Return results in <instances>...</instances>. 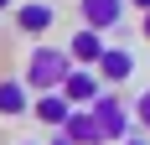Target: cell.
Returning <instances> with one entry per match:
<instances>
[{
    "label": "cell",
    "instance_id": "cell-1",
    "mask_svg": "<svg viewBox=\"0 0 150 145\" xmlns=\"http://www.w3.org/2000/svg\"><path fill=\"white\" fill-rule=\"evenodd\" d=\"M67 52L62 47H31V57H26V72H21V88H26L31 99L36 93H57L62 78H67Z\"/></svg>",
    "mask_w": 150,
    "mask_h": 145
},
{
    "label": "cell",
    "instance_id": "cell-2",
    "mask_svg": "<svg viewBox=\"0 0 150 145\" xmlns=\"http://www.w3.org/2000/svg\"><path fill=\"white\" fill-rule=\"evenodd\" d=\"M88 114H93V124H98V135H104V145H124L129 140V124H135V119H129V109H124L119 93L104 88V93L88 104Z\"/></svg>",
    "mask_w": 150,
    "mask_h": 145
},
{
    "label": "cell",
    "instance_id": "cell-3",
    "mask_svg": "<svg viewBox=\"0 0 150 145\" xmlns=\"http://www.w3.org/2000/svg\"><path fill=\"white\" fill-rule=\"evenodd\" d=\"M93 78L114 93L119 83H129V78H135V52H124V47H104V52H98V62H93Z\"/></svg>",
    "mask_w": 150,
    "mask_h": 145
},
{
    "label": "cell",
    "instance_id": "cell-4",
    "mask_svg": "<svg viewBox=\"0 0 150 145\" xmlns=\"http://www.w3.org/2000/svg\"><path fill=\"white\" fill-rule=\"evenodd\" d=\"M62 99H67V109H88L98 93H104V83L93 78V68H67V78H62V88H57Z\"/></svg>",
    "mask_w": 150,
    "mask_h": 145
},
{
    "label": "cell",
    "instance_id": "cell-5",
    "mask_svg": "<svg viewBox=\"0 0 150 145\" xmlns=\"http://www.w3.org/2000/svg\"><path fill=\"white\" fill-rule=\"evenodd\" d=\"M11 21H16L21 36H47V31L57 26V11H52L47 0H26V5H16V11H11Z\"/></svg>",
    "mask_w": 150,
    "mask_h": 145
},
{
    "label": "cell",
    "instance_id": "cell-6",
    "mask_svg": "<svg viewBox=\"0 0 150 145\" xmlns=\"http://www.w3.org/2000/svg\"><path fill=\"white\" fill-rule=\"evenodd\" d=\"M124 11H129L124 0H78L83 26H88V31H98V36H104L109 26H119V21H124Z\"/></svg>",
    "mask_w": 150,
    "mask_h": 145
},
{
    "label": "cell",
    "instance_id": "cell-7",
    "mask_svg": "<svg viewBox=\"0 0 150 145\" xmlns=\"http://www.w3.org/2000/svg\"><path fill=\"white\" fill-rule=\"evenodd\" d=\"M62 52H67V62H73V68H93V62H98V52H104V36H98V31H88V26H78L73 36H67V47H62Z\"/></svg>",
    "mask_w": 150,
    "mask_h": 145
},
{
    "label": "cell",
    "instance_id": "cell-8",
    "mask_svg": "<svg viewBox=\"0 0 150 145\" xmlns=\"http://www.w3.org/2000/svg\"><path fill=\"white\" fill-rule=\"evenodd\" d=\"M62 140H67V145H104V135H98V124H93V114H88V109H73V114H67V119H62Z\"/></svg>",
    "mask_w": 150,
    "mask_h": 145
},
{
    "label": "cell",
    "instance_id": "cell-9",
    "mask_svg": "<svg viewBox=\"0 0 150 145\" xmlns=\"http://www.w3.org/2000/svg\"><path fill=\"white\" fill-rule=\"evenodd\" d=\"M31 109V93L21 88V78H0V119H21Z\"/></svg>",
    "mask_w": 150,
    "mask_h": 145
},
{
    "label": "cell",
    "instance_id": "cell-10",
    "mask_svg": "<svg viewBox=\"0 0 150 145\" xmlns=\"http://www.w3.org/2000/svg\"><path fill=\"white\" fill-rule=\"evenodd\" d=\"M31 114L42 119L47 130H62V119L73 114V109H67V99H62V93H36V99H31Z\"/></svg>",
    "mask_w": 150,
    "mask_h": 145
},
{
    "label": "cell",
    "instance_id": "cell-11",
    "mask_svg": "<svg viewBox=\"0 0 150 145\" xmlns=\"http://www.w3.org/2000/svg\"><path fill=\"white\" fill-rule=\"evenodd\" d=\"M129 119L150 130V88H140V99H135V109H129Z\"/></svg>",
    "mask_w": 150,
    "mask_h": 145
},
{
    "label": "cell",
    "instance_id": "cell-12",
    "mask_svg": "<svg viewBox=\"0 0 150 145\" xmlns=\"http://www.w3.org/2000/svg\"><path fill=\"white\" fill-rule=\"evenodd\" d=\"M140 36H145V42H150V11L140 16Z\"/></svg>",
    "mask_w": 150,
    "mask_h": 145
},
{
    "label": "cell",
    "instance_id": "cell-13",
    "mask_svg": "<svg viewBox=\"0 0 150 145\" xmlns=\"http://www.w3.org/2000/svg\"><path fill=\"white\" fill-rule=\"evenodd\" d=\"M124 5H135V11H140V16H145V11H150V0H124Z\"/></svg>",
    "mask_w": 150,
    "mask_h": 145
},
{
    "label": "cell",
    "instance_id": "cell-14",
    "mask_svg": "<svg viewBox=\"0 0 150 145\" xmlns=\"http://www.w3.org/2000/svg\"><path fill=\"white\" fill-rule=\"evenodd\" d=\"M124 145H150V140H145V135H129V140H124Z\"/></svg>",
    "mask_w": 150,
    "mask_h": 145
},
{
    "label": "cell",
    "instance_id": "cell-15",
    "mask_svg": "<svg viewBox=\"0 0 150 145\" xmlns=\"http://www.w3.org/2000/svg\"><path fill=\"white\" fill-rule=\"evenodd\" d=\"M5 11H16V0H0V16H5Z\"/></svg>",
    "mask_w": 150,
    "mask_h": 145
},
{
    "label": "cell",
    "instance_id": "cell-16",
    "mask_svg": "<svg viewBox=\"0 0 150 145\" xmlns=\"http://www.w3.org/2000/svg\"><path fill=\"white\" fill-rule=\"evenodd\" d=\"M47 145H67V140H62V135H57V140H47Z\"/></svg>",
    "mask_w": 150,
    "mask_h": 145
},
{
    "label": "cell",
    "instance_id": "cell-17",
    "mask_svg": "<svg viewBox=\"0 0 150 145\" xmlns=\"http://www.w3.org/2000/svg\"><path fill=\"white\" fill-rule=\"evenodd\" d=\"M16 145H42V140H16Z\"/></svg>",
    "mask_w": 150,
    "mask_h": 145
}]
</instances>
